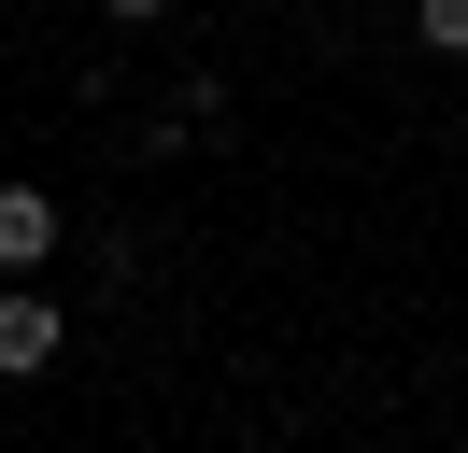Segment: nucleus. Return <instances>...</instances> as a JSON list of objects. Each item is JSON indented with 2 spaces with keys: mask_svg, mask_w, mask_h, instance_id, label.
<instances>
[{
  "mask_svg": "<svg viewBox=\"0 0 468 453\" xmlns=\"http://www.w3.org/2000/svg\"><path fill=\"white\" fill-rule=\"evenodd\" d=\"M58 255V198L43 184H0V269H43Z\"/></svg>",
  "mask_w": 468,
  "mask_h": 453,
  "instance_id": "obj_1",
  "label": "nucleus"
},
{
  "mask_svg": "<svg viewBox=\"0 0 468 453\" xmlns=\"http://www.w3.org/2000/svg\"><path fill=\"white\" fill-rule=\"evenodd\" d=\"M29 368H58V311H43V298H0V383H29Z\"/></svg>",
  "mask_w": 468,
  "mask_h": 453,
  "instance_id": "obj_2",
  "label": "nucleus"
},
{
  "mask_svg": "<svg viewBox=\"0 0 468 453\" xmlns=\"http://www.w3.org/2000/svg\"><path fill=\"white\" fill-rule=\"evenodd\" d=\"M411 28H426L440 57H468V0H426V15H411Z\"/></svg>",
  "mask_w": 468,
  "mask_h": 453,
  "instance_id": "obj_3",
  "label": "nucleus"
}]
</instances>
